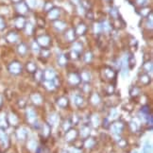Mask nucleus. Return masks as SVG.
<instances>
[{
	"label": "nucleus",
	"mask_w": 153,
	"mask_h": 153,
	"mask_svg": "<svg viewBox=\"0 0 153 153\" xmlns=\"http://www.w3.org/2000/svg\"><path fill=\"white\" fill-rule=\"evenodd\" d=\"M9 71L13 75H18L21 73V71H22V66H21L20 62H12L10 63L9 65Z\"/></svg>",
	"instance_id": "nucleus-1"
},
{
	"label": "nucleus",
	"mask_w": 153,
	"mask_h": 153,
	"mask_svg": "<svg viewBox=\"0 0 153 153\" xmlns=\"http://www.w3.org/2000/svg\"><path fill=\"white\" fill-rule=\"evenodd\" d=\"M37 42L43 48H47L48 45H50V38L47 36V35H43V36H40L38 38Z\"/></svg>",
	"instance_id": "nucleus-2"
},
{
	"label": "nucleus",
	"mask_w": 153,
	"mask_h": 153,
	"mask_svg": "<svg viewBox=\"0 0 153 153\" xmlns=\"http://www.w3.org/2000/svg\"><path fill=\"white\" fill-rule=\"evenodd\" d=\"M26 26V20H25L24 16L20 15L19 17H17L15 20V27L17 30H22Z\"/></svg>",
	"instance_id": "nucleus-3"
},
{
	"label": "nucleus",
	"mask_w": 153,
	"mask_h": 153,
	"mask_svg": "<svg viewBox=\"0 0 153 153\" xmlns=\"http://www.w3.org/2000/svg\"><path fill=\"white\" fill-rule=\"evenodd\" d=\"M16 10L20 14H26L27 12V10H28V7L27 6L26 3L19 2V4L16 7Z\"/></svg>",
	"instance_id": "nucleus-4"
},
{
	"label": "nucleus",
	"mask_w": 153,
	"mask_h": 153,
	"mask_svg": "<svg viewBox=\"0 0 153 153\" xmlns=\"http://www.w3.org/2000/svg\"><path fill=\"white\" fill-rule=\"evenodd\" d=\"M59 15H60V10L58 8H53L49 10V12H48V17H49V19H51V20L57 19L59 17Z\"/></svg>",
	"instance_id": "nucleus-5"
},
{
	"label": "nucleus",
	"mask_w": 153,
	"mask_h": 153,
	"mask_svg": "<svg viewBox=\"0 0 153 153\" xmlns=\"http://www.w3.org/2000/svg\"><path fill=\"white\" fill-rule=\"evenodd\" d=\"M6 39L9 43H15L17 41V39H18V35H17L16 32H14V31H10V32L7 34Z\"/></svg>",
	"instance_id": "nucleus-6"
},
{
	"label": "nucleus",
	"mask_w": 153,
	"mask_h": 153,
	"mask_svg": "<svg viewBox=\"0 0 153 153\" xmlns=\"http://www.w3.org/2000/svg\"><path fill=\"white\" fill-rule=\"evenodd\" d=\"M80 81V78L78 74L73 73V74L69 75V82L70 83H72L74 85H77Z\"/></svg>",
	"instance_id": "nucleus-7"
},
{
	"label": "nucleus",
	"mask_w": 153,
	"mask_h": 153,
	"mask_svg": "<svg viewBox=\"0 0 153 153\" xmlns=\"http://www.w3.org/2000/svg\"><path fill=\"white\" fill-rule=\"evenodd\" d=\"M125 26H126V24L122 20V18H121V17H119V18H117V19H115L113 27H115V28H118V30H120V28H123Z\"/></svg>",
	"instance_id": "nucleus-8"
},
{
	"label": "nucleus",
	"mask_w": 153,
	"mask_h": 153,
	"mask_svg": "<svg viewBox=\"0 0 153 153\" xmlns=\"http://www.w3.org/2000/svg\"><path fill=\"white\" fill-rule=\"evenodd\" d=\"M86 30H87V27H86V25H84L83 23H81L80 25H79L77 27V30H76V32L77 34H79V35H83L85 32H86Z\"/></svg>",
	"instance_id": "nucleus-9"
},
{
	"label": "nucleus",
	"mask_w": 153,
	"mask_h": 153,
	"mask_svg": "<svg viewBox=\"0 0 153 153\" xmlns=\"http://www.w3.org/2000/svg\"><path fill=\"white\" fill-rule=\"evenodd\" d=\"M44 76L47 80H53L55 78V72L52 69H47V70H45Z\"/></svg>",
	"instance_id": "nucleus-10"
},
{
	"label": "nucleus",
	"mask_w": 153,
	"mask_h": 153,
	"mask_svg": "<svg viewBox=\"0 0 153 153\" xmlns=\"http://www.w3.org/2000/svg\"><path fill=\"white\" fill-rule=\"evenodd\" d=\"M65 38L68 41H74L75 38H76V32H75L74 30H69L65 32Z\"/></svg>",
	"instance_id": "nucleus-11"
},
{
	"label": "nucleus",
	"mask_w": 153,
	"mask_h": 153,
	"mask_svg": "<svg viewBox=\"0 0 153 153\" xmlns=\"http://www.w3.org/2000/svg\"><path fill=\"white\" fill-rule=\"evenodd\" d=\"M103 73H104V76L108 78V79H113V78L115 76V71L111 68H105L103 70Z\"/></svg>",
	"instance_id": "nucleus-12"
},
{
	"label": "nucleus",
	"mask_w": 153,
	"mask_h": 153,
	"mask_svg": "<svg viewBox=\"0 0 153 153\" xmlns=\"http://www.w3.org/2000/svg\"><path fill=\"white\" fill-rule=\"evenodd\" d=\"M17 51H18L20 55H25L27 51V47L24 44V43H22V44H20L18 45V47H17Z\"/></svg>",
	"instance_id": "nucleus-13"
},
{
	"label": "nucleus",
	"mask_w": 153,
	"mask_h": 153,
	"mask_svg": "<svg viewBox=\"0 0 153 153\" xmlns=\"http://www.w3.org/2000/svg\"><path fill=\"white\" fill-rule=\"evenodd\" d=\"M54 27L58 30H63L66 27V24L64 22H62V21H56L54 23Z\"/></svg>",
	"instance_id": "nucleus-14"
},
{
	"label": "nucleus",
	"mask_w": 153,
	"mask_h": 153,
	"mask_svg": "<svg viewBox=\"0 0 153 153\" xmlns=\"http://www.w3.org/2000/svg\"><path fill=\"white\" fill-rule=\"evenodd\" d=\"M0 143L3 145H8V137L2 130H0Z\"/></svg>",
	"instance_id": "nucleus-15"
},
{
	"label": "nucleus",
	"mask_w": 153,
	"mask_h": 153,
	"mask_svg": "<svg viewBox=\"0 0 153 153\" xmlns=\"http://www.w3.org/2000/svg\"><path fill=\"white\" fill-rule=\"evenodd\" d=\"M27 70L30 73H34L36 72V65L33 62H28L27 63Z\"/></svg>",
	"instance_id": "nucleus-16"
},
{
	"label": "nucleus",
	"mask_w": 153,
	"mask_h": 153,
	"mask_svg": "<svg viewBox=\"0 0 153 153\" xmlns=\"http://www.w3.org/2000/svg\"><path fill=\"white\" fill-rule=\"evenodd\" d=\"M110 15L112 16L113 19H117V18H119L120 17L118 10H117L116 8H112L111 9V10H110Z\"/></svg>",
	"instance_id": "nucleus-17"
},
{
	"label": "nucleus",
	"mask_w": 153,
	"mask_h": 153,
	"mask_svg": "<svg viewBox=\"0 0 153 153\" xmlns=\"http://www.w3.org/2000/svg\"><path fill=\"white\" fill-rule=\"evenodd\" d=\"M25 27H26V32L27 34L30 35L32 34L33 32V25L31 23H26V26H25Z\"/></svg>",
	"instance_id": "nucleus-18"
},
{
	"label": "nucleus",
	"mask_w": 153,
	"mask_h": 153,
	"mask_svg": "<svg viewBox=\"0 0 153 153\" xmlns=\"http://www.w3.org/2000/svg\"><path fill=\"white\" fill-rule=\"evenodd\" d=\"M150 12H151V10H150V9H149V8H143V9H141L140 12H139L140 15L143 16V17L148 16V13H150Z\"/></svg>",
	"instance_id": "nucleus-19"
},
{
	"label": "nucleus",
	"mask_w": 153,
	"mask_h": 153,
	"mask_svg": "<svg viewBox=\"0 0 153 153\" xmlns=\"http://www.w3.org/2000/svg\"><path fill=\"white\" fill-rule=\"evenodd\" d=\"M111 24H109V22H104L101 24V28H102V31H106V32H108V31L111 30Z\"/></svg>",
	"instance_id": "nucleus-20"
},
{
	"label": "nucleus",
	"mask_w": 153,
	"mask_h": 153,
	"mask_svg": "<svg viewBox=\"0 0 153 153\" xmlns=\"http://www.w3.org/2000/svg\"><path fill=\"white\" fill-rule=\"evenodd\" d=\"M66 60H67V59H66V56L65 55H60V57H59V59H58V63L60 65H65V63H66Z\"/></svg>",
	"instance_id": "nucleus-21"
},
{
	"label": "nucleus",
	"mask_w": 153,
	"mask_h": 153,
	"mask_svg": "<svg viewBox=\"0 0 153 153\" xmlns=\"http://www.w3.org/2000/svg\"><path fill=\"white\" fill-rule=\"evenodd\" d=\"M73 50L76 51L78 53H80L81 50H82V45L80 44V43H75L74 44V47H73Z\"/></svg>",
	"instance_id": "nucleus-22"
},
{
	"label": "nucleus",
	"mask_w": 153,
	"mask_h": 153,
	"mask_svg": "<svg viewBox=\"0 0 153 153\" xmlns=\"http://www.w3.org/2000/svg\"><path fill=\"white\" fill-rule=\"evenodd\" d=\"M140 80H141V82L143 83V84H145V85H147V84H148L149 83V77L148 76V75H143L141 78H140Z\"/></svg>",
	"instance_id": "nucleus-23"
},
{
	"label": "nucleus",
	"mask_w": 153,
	"mask_h": 153,
	"mask_svg": "<svg viewBox=\"0 0 153 153\" xmlns=\"http://www.w3.org/2000/svg\"><path fill=\"white\" fill-rule=\"evenodd\" d=\"M26 4H27V6L28 7V8H34L37 4V1L36 0H27Z\"/></svg>",
	"instance_id": "nucleus-24"
},
{
	"label": "nucleus",
	"mask_w": 153,
	"mask_h": 153,
	"mask_svg": "<svg viewBox=\"0 0 153 153\" xmlns=\"http://www.w3.org/2000/svg\"><path fill=\"white\" fill-rule=\"evenodd\" d=\"M90 73H88L87 71H83L82 73H81V79L84 80L85 81H87L90 80Z\"/></svg>",
	"instance_id": "nucleus-25"
},
{
	"label": "nucleus",
	"mask_w": 153,
	"mask_h": 153,
	"mask_svg": "<svg viewBox=\"0 0 153 153\" xmlns=\"http://www.w3.org/2000/svg\"><path fill=\"white\" fill-rule=\"evenodd\" d=\"M135 65V59L133 56H130V59H129V66L130 68H132V67Z\"/></svg>",
	"instance_id": "nucleus-26"
},
{
	"label": "nucleus",
	"mask_w": 153,
	"mask_h": 153,
	"mask_svg": "<svg viewBox=\"0 0 153 153\" xmlns=\"http://www.w3.org/2000/svg\"><path fill=\"white\" fill-rule=\"evenodd\" d=\"M92 57H93V56H92L91 53L88 52V53H86V54L84 55V60L86 62H90L91 60H92Z\"/></svg>",
	"instance_id": "nucleus-27"
},
{
	"label": "nucleus",
	"mask_w": 153,
	"mask_h": 153,
	"mask_svg": "<svg viewBox=\"0 0 153 153\" xmlns=\"http://www.w3.org/2000/svg\"><path fill=\"white\" fill-rule=\"evenodd\" d=\"M102 31V28H101V24L97 23L95 25V33H99Z\"/></svg>",
	"instance_id": "nucleus-28"
},
{
	"label": "nucleus",
	"mask_w": 153,
	"mask_h": 153,
	"mask_svg": "<svg viewBox=\"0 0 153 153\" xmlns=\"http://www.w3.org/2000/svg\"><path fill=\"white\" fill-rule=\"evenodd\" d=\"M144 68L147 70V71H151L152 70V62H147L145 63V65H144Z\"/></svg>",
	"instance_id": "nucleus-29"
},
{
	"label": "nucleus",
	"mask_w": 153,
	"mask_h": 153,
	"mask_svg": "<svg viewBox=\"0 0 153 153\" xmlns=\"http://www.w3.org/2000/svg\"><path fill=\"white\" fill-rule=\"evenodd\" d=\"M136 3L139 6H145L148 3V0H136Z\"/></svg>",
	"instance_id": "nucleus-30"
},
{
	"label": "nucleus",
	"mask_w": 153,
	"mask_h": 153,
	"mask_svg": "<svg viewBox=\"0 0 153 153\" xmlns=\"http://www.w3.org/2000/svg\"><path fill=\"white\" fill-rule=\"evenodd\" d=\"M45 86H47L48 89H53V88H54V86H55V85H53V82H52V81H50V80L47 81V82L45 83Z\"/></svg>",
	"instance_id": "nucleus-31"
},
{
	"label": "nucleus",
	"mask_w": 153,
	"mask_h": 153,
	"mask_svg": "<svg viewBox=\"0 0 153 153\" xmlns=\"http://www.w3.org/2000/svg\"><path fill=\"white\" fill-rule=\"evenodd\" d=\"M6 27V24H5V21L3 20V18H1L0 17V30H4Z\"/></svg>",
	"instance_id": "nucleus-32"
},
{
	"label": "nucleus",
	"mask_w": 153,
	"mask_h": 153,
	"mask_svg": "<svg viewBox=\"0 0 153 153\" xmlns=\"http://www.w3.org/2000/svg\"><path fill=\"white\" fill-rule=\"evenodd\" d=\"M42 56H44V57H48V56H49V51H48L47 48H43V50H42Z\"/></svg>",
	"instance_id": "nucleus-33"
},
{
	"label": "nucleus",
	"mask_w": 153,
	"mask_h": 153,
	"mask_svg": "<svg viewBox=\"0 0 153 153\" xmlns=\"http://www.w3.org/2000/svg\"><path fill=\"white\" fill-rule=\"evenodd\" d=\"M52 7H53V6H52L51 3H50V2H47V4H45V10H50Z\"/></svg>",
	"instance_id": "nucleus-34"
},
{
	"label": "nucleus",
	"mask_w": 153,
	"mask_h": 153,
	"mask_svg": "<svg viewBox=\"0 0 153 153\" xmlns=\"http://www.w3.org/2000/svg\"><path fill=\"white\" fill-rule=\"evenodd\" d=\"M78 56H79V54H78V52H76V51H72L71 52V57H72L73 59H77L78 58Z\"/></svg>",
	"instance_id": "nucleus-35"
},
{
	"label": "nucleus",
	"mask_w": 153,
	"mask_h": 153,
	"mask_svg": "<svg viewBox=\"0 0 153 153\" xmlns=\"http://www.w3.org/2000/svg\"><path fill=\"white\" fill-rule=\"evenodd\" d=\"M33 50H34V51H36V52H38V51H39L38 45H37V44H35V43L33 44Z\"/></svg>",
	"instance_id": "nucleus-36"
},
{
	"label": "nucleus",
	"mask_w": 153,
	"mask_h": 153,
	"mask_svg": "<svg viewBox=\"0 0 153 153\" xmlns=\"http://www.w3.org/2000/svg\"><path fill=\"white\" fill-rule=\"evenodd\" d=\"M93 15H94V14H93V13H92L91 12H87V17H88V18H89V19H93V18H94V17H93Z\"/></svg>",
	"instance_id": "nucleus-37"
},
{
	"label": "nucleus",
	"mask_w": 153,
	"mask_h": 153,
	"mask_svg": "<svg viewBox=\"0 0 153 153\" xmlns=\"http://www.w3.org/2000/svg\"><path fill=\"white\" fill-rule=\"evenodd\" d=\"M73 2L75 3V4H79V3H80V0H73Z\"/></svg>",
	"instance_id": "nucleus-38"
},
{
	"label": "nucleus",
	"mask_w": 153,
	"mask_h": 153,
	"mask_svg": "<svg viewBox=\"0 0 153 153\" xmlns=\"http://www.w3.org/2000/svg\"><path fill=\"white\" fill-rule=\"evenodd\" d=\"M12 1H13V2H15V3H19V2L21 1V0H12Z\"/></svg>",
	"instance_id": "nucleus-39"
},
{
	"label": "nucleus",
	"mask_w": 153,
	"mask_h": 153,
	"mask_svg": "<svg viewBox=\"0 0 153 153\" xmlns=\"http://www.w3.org/2000/svg\"><path fill=\"white\" fill-rule=\"evenodd\" d=\"M105 2H107V3H110V2H112V0H104Z\"/></svg>",
	"instance_id": "nucleus-40"
},
{
	"label": "nucleus",
	"mask_w": 153,
	"mask_h": 153,
	"mask_svg": "<svg viewBox=\"0 0 153 153\" xmlns=\"http://www.w3.org/2000/svg\"><path fill=\"white\" fill-rule=\"evenodd\" d=\"M1 104H2V100H1V98H0V106H1Z\"/></svg>",
	"instance_id": "nucleus-41"
}]
</instances>
